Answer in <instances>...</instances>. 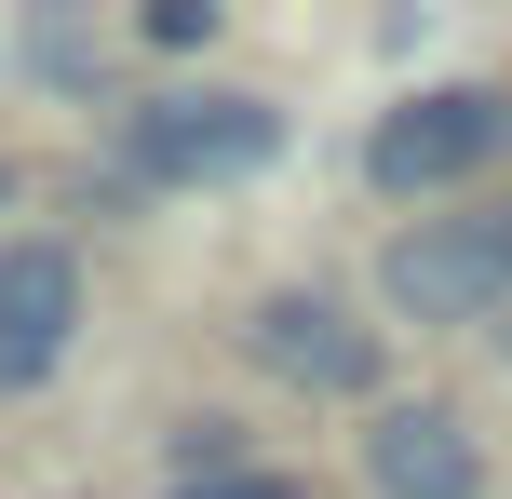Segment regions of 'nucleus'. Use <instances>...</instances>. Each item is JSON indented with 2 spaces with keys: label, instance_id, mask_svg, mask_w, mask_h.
Returning <instances> with one entry per match:
<instances>
[{
  "label": "nucleus",
  "instance_id": "nucleus-7",
  "mask_svg": "<svg viewBox=\"0 0 512 499\" xmlns=\"http://www.w3.org/2000/svg\"><path fill=\"white\" fill-rule=\"evenodd\" d=\"M27 68H41L54 95H95V68H108V41H95V27H81V14H41V27H27Z\"/></svg>",
  "mask_w": 512,
  "mask_h": 499
},
{
  "label": "nucleus",
  "instance_id": "nucleus-1",
  "mask_svg": "<svg viewBox=\"0 0 512 499\" xmlns=\"http://www.w3.org/2000/svg\"><path fill=\"white\" fill-rule=\"evenodd\" d=\"M283 162V108L270 95H149L122 108V176L149 189H230Z\"/></svg>",
  "mask_w": 512,
  "mask_h": 499
},
{
  "label": "nucleus",
  "instance_id": "nucleus-4",
  "mask_svg": "<svg viewBox=\"0 0 512 499\" xmlns=\"http://www.w3.org/2000/svg\"><path fill=\"white\" fill-rule=\"evenodd\" d=\"M243 351L283 392H378V324H351L337 297H297V284L243 311Z\"/></svg>",
  "mask_w": 512,
  "mask_h": 499
},
{
  "label": "nucleus",
  "instance_id": "nucleus-9",
  "mask_svg": "<svg viewBox=\"0 0 512 499\" xmlns=\"http://www.w3.org/2000/svg\"><path fill=\"white\" fill-rule=\"evenodd\" d=\"M176 499H310V486H283V473H203V486H176Z\"/></svg>",
  "mask_w": 512,
  "mask_h": 499
},
{
  "label": "nucleus",
  "instance_id": "nucleus-3",
  "mask_svg": "<svg viewBox=\"0 0 512 499\" xmlns=\"http://www.w3.org/2000/svg\"><path fill=\"white\" fill-rule=\"evenodd\" d=\"M486 162H512V95L499 81H445V95L391 108V122L364 135V176H378L391 203H432V189L486 176Z\"/></svg>",
  "mask_w": 512,
  "mask_h": 499
},
{
  "label": "nucleus",
  "instance_id": "nucleus-2",
  "mask_svg": "<svg viewBox=\"0 0 512 499\" xmlns=\"http://www.w3.org/2000/svg\"><path fill=\"white\" fill-rule=\"evenodd\" d=\"M378 297L405 324H486V311H512V203L418 216V230L378 257Z\"/></svg>",
  "mask_w": 512,
  "mask_h": 499
},
{
  "label": "nucleus",
  "instance_id": "nucleus-5",
  "mask_svg": "<svg viewBox=\"0 0 512 499\" xmlns=\"http://www.w3.org/2000/svg\"><path fill=\"white\" fill-rule=\"evenodd\" d=\"M68 324H81V257L68 243H0V392L68 365Z\"/></svg>",
  "mask_w": 512,
  "mask_h": 499
},
{
  "label": "nucleus",
  "instance_id": "nucleus-10",
  "mask_svg": "<svg viewBox=\"0 0 512 499\" xmlns=\"http://www.w3.org/2000/svg\"><path fill=\"white\" fill-rule=\"evenodd\" d=\"M0 203H14V176H0Z\"/></svg>",
  "mask_w": 512,
  "mask_h": 499
},
{
  "label": "nucleus",
  "instance_id": "nucleus-6",
  "mask_svg": "<svg viewBox=\"0 0 512 499\" xmlns=\"http://www.w3.org/2000/svg\"><path fill=\"white\" fill-rule=\"evenodd\" d=\"M364 486H378V499H486V446H472L459 405H378Z\"/></svg>",
  "mask_w": 512,
  "mask_h": 499
},
{
  "label": "nucleus",
  "instance_id": "nucleus-8",
  "mask_svg": "<svg viewBox=\"0 0 512 499\" xmlns=\"http://www.w3.org/2000/svg\"><path fill=\"white\" fill-rule=\"evenodd\" d=\"M149 41H176V54L216 41V0H149Z\"/></svg>",
  "mask_w": 512,
  "mask_h": 499
}]
</instances>
